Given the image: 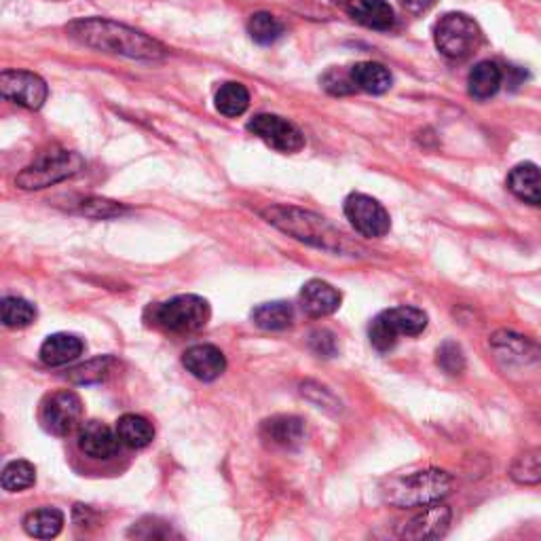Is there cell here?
I'll use <instances>...</instances> for the list:
<instances>
[{
    "label": "cell",
    "instance_id": "cell-1",
    "mask_svg": "<svg viewBox=\"0 0 541 541\" xmlns=\"http://www.w3.org/2000/svg\"><path fill=\"white\" fill-rule=\"evenodd\" d=\"M66 32L72 41L85 47L123 55V58L159 62L167 55L165 47L151 39V36L117 22L100 20V17L72 22L70 26H66Z\"/></svg>",
    "mask_w": 541,
    "mask_h": 541
},
{
    "label": "cell",
    "instance_id": "cell-2",
    "mask_svg": "<svg viewBox=\"0 0 541 541\" xmlns=\"http://www.w3.org/2000/svg\"><path fill=\"white\" fill-rule=\"evenodd\" d=\"M263 216L277 229H282L284 233L296 237L298 241H305V244H311L315 248H322L328 252L358 250V246L349 244L347 237L341 231L328 225L322 216H315L311 212L277 205V208H269L267 212H263Z\"/></svg>",
    "mask_w": 541,
    "mask_h": 541
},
{
    "label": "cell",
    "instance_id": "cell-3",
    "mask_svg": "<svg viewBox=\"0 0 541 541\" xmlns=\"http://www.w3.org/2000/svg\"><path fill=\"white\" fill-rule=\"evenodd\" d=\"M453 489V478L440 470L394 476L383 484V499L396 508H425L442 501Z\"/></svg>",
    "mask_w": 541,
    "mask_h": 541
},
{
    "label": "cell",
    "instance_id": "cell-4",
    "mask_svg": "<svg viewBox=\"0 0 541 541\" xmlns=\"http://www.w3.org/2000/svg\"><path fill=\"white\" fill-rule=\"evenodd\" d=\"M83 157L72 151H62V148H51L30 163L26 170L15 178L17 186L24 191H41L47 186L58 184L77 176L83 170Z\"/></svg>",
    "mask_w": 541,
    "mask_h": 541
},
{
    "label": "cell",
    "instance_id": "cell-5",
    "mask_svg": "<svg viewBox=\"0 0 541 541\" xmlns=\"http://www.w3.org/2000/svg\"><path fill=\"white\" fill-rule=\"evenodd\" d=\"M153 324L167 332H197L210 322V303L195 294H180L151 307Z\"/></svg>",
    "mask_w": 541,
    "mask_h": 541
},
{
    "label": "cell",
    "instance_id": "cell-6",
    "mask_svg": "<svg viewBox=\"0 0 541 541\" xmlns=\"http://www.w3.org/2000/svg\"><path fill=\"white\" fill-rule=\"evenodd\" d=\"M434 39L444 58L461 62L468 60L482 45V30L465 13H449L436 24Z\"/></svg>",
    "mask_w": 541,
    "mask_h": 541
},
{
    "label": "cell",
    "instance_id": "cell-7",
    "mask_svg": "<svg viewBox=\"0 0 541 541\" xmlns=\"http://www.w3.org/2000/svg\"><path fill=\"white\" fill-rule=\"evenodd\" d=\"M427 328V315L417 307H394L379 313L370 324L368 339L377 351H389L398 343L400 334L417 337Z\"/></svg>",
    "mask_w": 541,
    "mask_h": 541
},
{
    "label": "cell",
    "instance_id": "cell-8",
    "mask_svg": "<svg viewBox=\"0 0 541 541\" xmlns=\"http://www.w3.org/2000/svg\"><path fill=\"white\" fill-rule=\"evenodd\" d=\"M83 402L70 389L55 391L41 408V423L53 436H68L81 425Z\"/></svg>",
    "mask_w": 541,
    "mask_h": 541
},
{
    "label": "cell",
    "instance_id": "cell-9",
    "mask_svg": "<svg viewBox=\"0 0 541 541\" xmlns=\"http://www.w3.org/2000/svg\"><path fill=\"white\" fill-rule=\"evenodd\" d=\"M345 216L351 227L364 237H383L391 229V220L383 205L362 193H353L345 201Z\"/></svg>",
    "mask_w": 541,
    "mask_h": 541
},
{
    "label": "cell",
    "instance_id": "cell-10",
    "mask_svg": "<svg viewBox=\"0 0 541 541\" xmlns=\"http://www.w3.org/2000/svg\"><path fill=\"white\" fill-rule=\"evenodd\" d=\"M248 132L275 148V151L286 155L303 151L305 146V136L301 134V129L277 115H256L248 123Z\"/></svg>",
    "mask_w": 541,
    "mask_h": 541
},
{
    "label": "cell",
    "instance_id": "cell-11",
    "mask_svg": "<svg viewBox=\"0 0 541 541\" xmlns=\"http://www.w3.org/2000/svg\"><path fill=\"white\" fill-rule=\"evenodd\" d=\"M0 93L9 102L39 110L47 102V83L34 72L5 70L0 74Z\"/></svg>",
    "mask_w": 541,
    "mask_h": 541
},
{
    "label": "cell",
    "instance_id": "cell-12",
    "mask_svg": "<svg viewBox=\"0 0 541 541\" xmlns=\"http://www.w3.org/2000/svg\"><path fill=\"white\" fill-rule=\"evenodd\" d=\"M451 525V510L442 506V503H432V506H425L423 512L410 518L408 522L400 527L398 535L402 539H438L446 533Z\"/></svg>",
    "mask_w": 541,
    "mask_h": 541
},
{
    "label": "cell",
    "instance_id": "cell-13",
    "mask_svg": "<svg viewBox=\"0 0 541 541\" xmlns=\"http://www.w3.org/2000/svg\"><path fill=\"white\" fill-rule=\"evenodd\" d=\"M334 5L370 30H389L396 24L394 9L385 0H334Z\"/></svg>",
    "mask_w": 541,
    "mask_h": 541
},
{
    "label": "cell",
    "instance_id": "cell-14",
    "mask_svg": "<svg viewBox=\"0 0 541 541\" xmlns=\"http://www.w3.org/2000/svg\"><path fill=\"white\" fill-rule=\"evenodd\" d=\"M77 444L91 459H110L119 453L121 438L102 421H87L79 427Z\"/></svg>",
    "mask_w": 541,
    "mask_h": 541
},
{
    "label": "cell",
    "instance_id": "cell-15",
    "mask_svg": "<svg viewBox=\"0 0 541 541\" xmlns=\"http://www.w3.org/2000/svg\"><path fill=\"white\" fill-rule=\"evenodd\" d=\"M184 368L199 381H216L222 372L227 370V358L218 347L214 345H195L184 351L182 356Z\"/></svg>",
    "mask_w": 541,
    "mask_h": 541
},
{
    "label": "cell",
    "instance_id": "cell-16",
    "mask_svg": "<svg viewBox=\"0 0 541 541\" xmlns=\"http://www.w3.org/2000/svg\"><path fill=\"white\" fill-rule=\"evenodd\" d=\"M491 347L499 353V358L512 364H531L541 360V347L522 334L499 330L491 337Z\"/></svg>",
    "mask_w": 541,
    "mask_h": 541
},
{
    "label": "cell",
    "instance_id": "cell-17",
    "mask_svg": "<svg viewBox=\"0 0 541 541\" xmlns=\"http://www.w3.org/2000/svg\"><path fill=\"white\" fill-rule=\"evenodd\" d=\"M301 307L309 317H326L341 307V292L322 279H311L301 290Z\"/></svg>",
    "mask_w": 541,
    "mask_h": 541
},
{
    "label": "cell",
    "instance_id": "cell-18",
    "mask_svg": "<svg viewBox=\"0 0 541 541\" xmlns=\"http://www.w3.org/2000/svg\"><path fill=\"white\" fill-rule=\"evenodd\" d=\"M85 351V343L68 332L51 334V337L41 345V360L47 366H64L74 360H79Z\"/></svg>",
    "mask_w": 541,
    "mask_h": 541
},
{
    "label": "cell",
    "instance_id": "cell-19",
    "mask_svg": "<svg viewBox=\"0 0 541 541\" xmlns=\"http://www.w3.org/2000/svg\"><path fill=\"white\" fill-rule=\"evenodd\" d=\"M263 438L282 449H296L305 440V425L298 417H273L263 423L260 429Z\"/></svg>",
    "mask_w": 541,
    "mask_h": 541
},
{
    "label": "cell",
    "instance_id": "cell-20",
    "mask_svg": "<svg viewBox=\"0 0 541 541\" xmlns=\"http://www.w3.org/2000/svg\"><path fill=\"white\" fill-rule=\"evenodd\" d=\"M508 189L529 205L541 208V170L533 163H520L508 176Z\"/></svg>",
    "mask_w": 541,
    "mask_h": 541
},
{
    "label": "cell",
    "instance_id": "cell-21",
    "mask_svg": "<svg viewBox=\"0 0 541 541\" xmlns=\"http://www.w3.org/2000/svg\"><path fill=\"white\" fill-rule=\"evenodd\" d=\"M503 83V72L495 62H480L474 66L468 79L470 96L476 100H489L499 91Z\"/></svg>",
    "mask_w": 541,
    "mask_h": 541
},
{
    "label": "cell",
    "instance_id": "cell-22",
    "mask_svg": "<svg viewBox=\"0 0 541 541\" xmlns=\"http://www.w3.org/2000/svg\"><path fill=\"white\" fill-rule=\"evenodd\" d=\"M117 434L121 444L129 446V449H144V446L153 442L155 429L151 421L140 415H123L117 421Z\"/></svg>",
    "mask_w": 541,
    "mask_h": 541
},
{
    "label": "cell",
    "instance_id": "cell-23",
    "mask_svg": "<svg viewBox=\"0 0 541 541\" xmlns=\"http://www.w3.org/2000/svg\"><path fill=\"white\" fill-rule=\"evenodd\" d=\"M62 527H64V514L58 508L34 510L24 518L26 533L36 539L58 537Z\"/></svg>",
    "mask_w": 541,
    "mask_h": 541
},
{
    "label": "cell",
    "instance_id": "cell-24",
    "mask_svg": "<svg viewBox=\"0 0 541 541\" xmlns=\"http://www.w3.org/2000/svg\"><path fill=\"white\" fill-rule=\"evenodd\" d=\"M351 77L356 81L358 89L368 91V93H385L391 87V72L377 62H360L351 68Z\"/></svg>",
    "mask_w": 541,
    "mask_h": 541
},
{
    "label": "cell",
    "instance_id": "cell-25",
    "mask_svg": "<svg viewBox=\"0 0 541 541\" xmlns=\"http://www.w3.org/2000/svg\"><path fill=\"white\" fill-rule=\"evenodd\" d=\"M252 322L263 330H284L294 322V309L286 301L258 305L252 311Z\"/></svg>",
    "mask_w": 541,
    "mask_h": 541
},
{
    "label": "cell",
    "instance_id": "cell-26",
    "mask_svg": "<svg viewBox=\"0 0 541 541\" xmlns=\"http://www.w3.org/2000/svg\"><path fill=\"white\" fill-rule=\"evenodd\" d=\"M250 106V93L241 83H225L216 93V110L225 117L244 115Z\"/></svg>",
    "mask_w": 541,
    "mask_h": 541
},
{
    "label": "cell",
    "instance_id": "cell-27",
    "mask_svg": "<svg viewBox=\"0 0 541 541\" xmlns=\"http://www.w3.org/2000/svg\"><path fill=\"white\" fill-rule=\"evenodd\" d=\"M117 366V362L110 356H102V358H93L77 368H72L66 379L74 385H91V383H102L110 377V372Z\"/></svg>",
    "mask_w": 541,
    "mask_h": 541
},
{
    "label": "cell",
    "instance_id": "cell-28",
    "mask_svg": "<svg viewBox=\"0 0 541 541\" xmlns=\"http://www.w3.org/2000/svg\"><path fill=\"white\" fill-rule=\"evenodd\" d=\"M36 482V470L30 461L24 459H15L5 465L3 476H0V484L3 489L9 493H20L30 489Z\"/></svg>",
    "mask_w": 541,
    "mask_h": 541
},
{
    "label": "cell",
    "instance_id": "cell-29",
    "mask_svg": "<svg viewBox=\"0 0 541 541\" xmlns=\"http://www.w3.org/2000/svg\"><path fill=\"white\" fill-rule=\"evenodd\" d=\"M248 34L258 45H271L284 34V26L271 13H256L248 22Z\"/></svg>",
    "mask_w": 541,
    "mask_h": 541
},
{
    "label": "cell",
    "instance_id": "cell-30",
    "mask_svg": "<svg viewBox=\"0 0 541 541\" xmlns=\"http://www.w3.org/2000/svg\"><path fill=\"white\" fill-rule=\"evenodd\" d=\"M0 311H3V324L7 328H28L36 320V309L20 296H7Z\"/></svg>",
    "mask_w": 541,
    "mask_h": 541
},
{
    "label": "cell",
    "instance_id": "cell-31",
    "mask_svg": "<svg viewBox=\"0 0 541 541\" xmlns=\"http://www.w3.org/2000/svg\"><path fill=\"white\" fill-rule=\"evenodd\" d=\"M510 476L520 484H537L541 482V449L529 451L516 457L510 468Z\"/></svg>",
    "mask_w": 541,
    "mask_h": 541
},
{
    "label": "cell",
    "instance_id": "cell-32",
    "mask_svg": "<svg viewBox=\"0 0 541 541\" xmlns=\"http://www.w3.org/2000/svg\"><path fill=\"white\" fill-rule=\"evenodd\" d=\"M436 362L446 372V375L455 377V375H461V372L465 370V353L457 343L446 341L436 351Z\"/></svg>",
    "mask_w": 541,
    "mask_h": 541
},
{
    "label": "cell",
    "instance_id": "cell-33",
    "mask_svg": "<svg viewBox=\"0 0 541 541\" xmlns=\"http://www.w3.org/2000/svg\"><path fill=\"white\" fill-rule=\"evenodd\" d=\"M322 85H324V89L334 93V96H349V93H353L358 89L356 81H353V77H351V70L345 72V70H339V68L328 70L324 74Z\"/></svg>",
    "mask_w": 541,
    "mask_h": 541
},
{
    "label": "cell",
    "instance_id": "cell-34",
    "mask_svg": "<svg viewBox=\"0 0 541 541\" xmlns=\"http://www.w3.org/2000/svg\"><path fill=\"white\" fill-rule=\"evenodd\" d=\"M81 212L91 218H117V216L125 214L127 210L123 208L121 203L108 201V199H87L81 205Z\"/></svg>",
    "mask_w": 541,
    "mask_h": 541
},
{
    "label": "cell",
    "instance_id": "cell-35",
    "mask_svg": "<svg viewBox=\"0 0 541 541\" xmlns=\"http://www.w3.org/2000/svg\"><path fill=\"white\" fill-rule=\"evenodd\" d=\"M309 347L315 356H320V358L337 356V339H334V334L328 330L313 332L311 339H309Z\"/></svg>",
    "mask_w": 541,
    "mask_h": 541
},
{
    "label": "cell",
    "instance_id": "cell-36",
    "mask_svg": "<svg viewBox=\"0 0 541 541\" xmlns=\"http://www.w3.org/2000/svg\"><path fill=\"white\" fill-rule=\"evenodd\" d=\"M400 5L413 15H421L436 5V0H400Z\"/></svg>",
    "mask_w": 541,
    "mask_h": 541
}]
</instances>
